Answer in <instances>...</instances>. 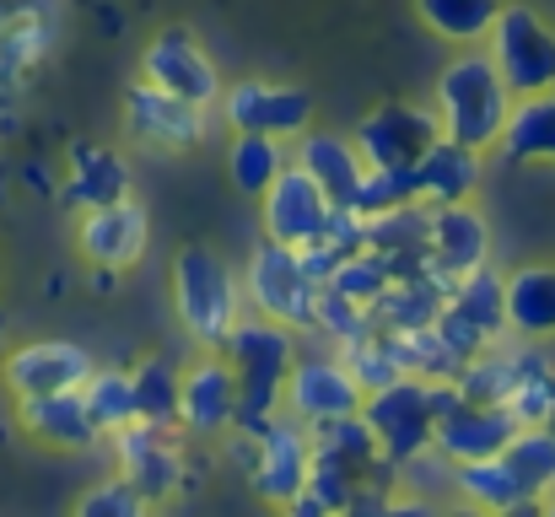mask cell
Masks as SVG:
<instances>
[{"mask_svg":"<svg viewBox=\"0 0 555 517\" xmlns=\"http://www.w3.org/2000/svg\"><path fill=\"white\" fill-rule=\"evenodd\" d=\"M81 399H87V410L103 431H125V426L141 421L135 415V377H125V372H92L81 383Z\"/></svg>","mask_w":555,"mask_h":517,"instance_id":"30","label":"cell"},{"mask_svg":"<svg viewBox=\"0 0 555 517\" xmlns=\"http://www.w3.org/2000/svg\"><path fill=\"white\" fill-rule=\"evenodd\" d=\"M146 248V210L125 194V199H108V205H92L87 221H81V254L103 270H125L135 264Z\"/></svg>","mask_w":555,"mask_h":517,"instance_id":"18","label":"cell"},{"mask_svg":"<svg viewBox=\"0 0 555 517\" xmlns=\"http://www.w3.org/2000/svg\"><path fill=\"white\" fill-rule=\"evenodd\" d=\"M141 76H146L152 87H163V92L194 103V108H210V103L221 98V76H216V65L205 60V49L194 43L189 27H168V33H157V38L146 43Z\"/></svg>","mask_w":555,"mask_h":517,"instance_id":"11","label":"cell"},{"mask_svg":"<svg viewBox=\"0 0 555 517\" xmlns=\"http://www.w3.org/2000/svg\"><path fill=\"white\" fill-rule=\"evenodd\" d=\"M518 415L513 404H475L453 388V399L442 404L437 415V453L453 458V464H469V458H502V448L518 437Z\"/></svg>","mask_w":555,"mask_h":517,"instance_id":"10","label":"cell"},{"mask_svg":"<svg viewBox=\"0 0 555 517\" xmlns=\"http://www.w3.org/2000/svg\"><path fill=\"white\" fill-rule=\"evenodd\" d=\"M227 361H232V372H237V388H243V415H237V426L254 437L270 415H275V404H281V393H286V377H292V366H297V345H292V329L286 324H275V319H254V324H237L227 340Z\"/></svg>","mask_w":555,"mask_h":517,"instance_id":"3","label":"cell"},{"mask_svg":"<svg viewBox=\"0 0 555 517\" xmlns=\"http://www.w3.org/2000/svg\"><path fill=\"white\" fill-rule=\"evenodd\" d=\"M518 377H524L518 361H480V356H469L464 372L453 377V388H459L464 399H475V404H513Z\"/></svg>","mask_w":555,"mask_h":517,"instance_id":"33","label":"cell"},{"mask_svg":"<svg viewBox=\"0 0 555 517\" xmlns=\"http://www.w3.org/2000/svg\"><path fill=\"white\" fill-rule=\"evenodd\" d=\"M286 399H292L297 421L319 426V421L362 415L367 388H362V377H357L351 366H340V361H330V356H308V361L292 366V377H286Z\"/></svg>","mask_w":555,"mask_h":517,"instance_id":"12","label":"cell"},{"mask_svg":"<svg viewBox=\"0 0 555 517\" xmlns=\"http://www.w3.org/2000/svg\"><path fill=\"white\" fill-rule=\"evenodd\" d=\"M507 469L524 480V491L540 502L545 491H555V431L551 426H518V437L502 448Z\"/></svg>","mask_w":555,"mask_h":517,"instance_id":"28","label":"cell"},{"mask_svg":"<svg viewBox=\"0 0 555 517\" xmlns=\"http://www.w3.org/2000/svg\"><path fill=\"white\" fill-rule=\"evenodd\" d=\"M475 183H480V152L464 146V141H453V135H442V141L415 163V194H421L426 205L469 199Z\"/></svg>","mask_w":555,"mask_h":517,"instance_id":"22","label":"cell"},{"mask_svg":"<svg viewBox=\"0 0 555 517\" xmlns=\"http://www.w3.org/2000/svg\"><path fill=\"white\" fill-rule=\"evenodd\" d=\"M545 426H551V431H555V404H551V415H545Z\"/></svg>","mask_w":555,"mask_h":517,"instance_id":"38","label":"cell"},{"mask_svg":"<svg viewBox=\"0 0 555 517\" xmlns=\"http://www.w3.org/2000/svg\"><path fill=\"white\" fill-rule=\"evenodd\" d=\"M507 329L545 340L555 335V270L529 264L518 275H507Z\"/></svg>","mask_w":555,"mask_h":517,"instance_id":"23","label":"cell"},{"mask_svg":"<svg viewBox=\"0 0 555 517\" xmlns=\"http://www.w3.org/2000/svg\"><path fill=\"white\" fill-rule=\"evenodd\" d=\"M372 308L362 302H351V297H340L335 286H319V313H313V329H324V335H335L340 345H357L372 335Z\"/></svg>","mask_w":555,"mask_h":517,"instance_id":"34","label":"cell"},{"mask_svg":"<svg viewBox=\"0 0 555 517\" xmlns=\"http://www.w3.org/2000/svg\"><path fill=\"white\" fill-rule=\"evenodd\" d=\"M16 415H22V426H27L38 442L65 448V453H81V448H92V442L103 437V426L92 421L81 388H70V393H43V399H16Z\"/></svg>","mask_w":555,"mask_h":517,"instance_id":"20","label":"cell"},{"mask_svg":"<svg viewBox=\"0 0 555 517\" xmlns=\"http://www.w3.org/2000/svg\"><path fill=\"white\" fill-rule=\"evenodd\" d=\"M130 377H135V415H141V426H168V421H179L184 377H179L168 361H141Z\"/></svg>","mask_w":555,"mask_h":517,"instance_id":"29","label":"cell"},{"mask_svg":"<svg viewBox=\"0 0 555 517\" xmlns=\"http://www.w3.org/2000/svg\"><path fill=\"white\" fill-rule=\"evenodd\" d=\"M324 286H335L340 297H351V302H362V308H377V302L388 297V286H393V270H388L372 248H362V254L340 259L335 275H330Z\"/></svg>","mask_w":555,"mask_h":517,"instance_id":"32","label":"cell"},{"mask_svg":"<svg viewBox=\"0 0 555 517\" xmlns=\"http://www.w3.org/2000/svg\"><path fill=\"white\" fill-rule=\"evenodd\" d=\"M199 114L205 108H194V103L152 87V81H141V87L125 92V125H130V135L146 141V146H163V152H184V146L199 141Z\"/></svg>","mask_w":555,"mask_h":517,"instance_id":"16","label":"cell"},{"mask_svg":"<svg viewBox=\"0 0 555 517\" xmlns=\"http://www.w3.org/2000/svg\"><path fill=\"white\" fill-rule=\"evenodd\" d=\"M297 163L324 183V194H330L340 210L357 205L362 178H367V157L357 152V141H346V135H308V130H302V152H297Z\"/></svg>","mask_w":555,"mask_h":517,"instance_id":"21","label":"cell"},{"mask_svg":"<svg viewBox=\"0 0 555 517\" xmlns=\"http://www.w3.org/2000/svg\"><path fill=\"white\" fill-rule=\"evenodd\" d=\"M513 163H555V92H529L502 130Z\"/></svg>","mask_w":555,"mask_h":517,"instance_id":"24","label":"cell"},{"mask_svg":"<svg viewBox=\"0 0 555 517\" xmlns=\"http://www.w3.org/2000/svg\"><path fill=\"white\" fill-rule=\"evenodd\" d=\"M76 199L87 210L108 205V199H125V163L103 146H76Z\"/></svg>","mask_w":555,"mask_h":517,"instance_id":"31","label":"cell"},{"mask_svg":"<svg viewBox=\"0 0 555 517\" xmlns=\"http://www.w3.org/2000/svg\"><path fill=\"white\" fill-rule=\"evenodd\" d=\"M319 286L313 270L302 264V248L264 237L248 259V302L259 308V319H275L286 329H308L319 313Z\"/></svg>","mask_w":555,"mask_h":517,"instance_id":"5","label":"cell"},{"mask_svg":"<svg viewBox=\"0 0 555 517\" xmlns=\"http://www.w3.org/2000/svg\"><path fill=\"white\" fill-rule=\"evenodd\" d=\"M141 507H146V491H141L135 480H119V486H108V491L81 496V517H135Z\"/></svg>","mask_w":555,"mask_h":517,"instance_id":"36","label":"cell"},{"mask_svg":"<svg viewBox=\"0 0 555 517\" xmlns=\"http://www.w3.org/2000/svg\"><path fill=\"white\" fill-rule=\"evenodd\" d=\"M173 302H179V319L194 340L221 345L237 329V281L232 270L205 248V243H189L173 264Z\"/></svg>","mask_w":555,"mask_h":517,"instance_id":"4","label":"cell"},{"mask_svg":"<svg viewBox=\"0 0 555 517\" xmlns=\"http://www.w3.org/2000/svg\"><path fill=\"white\" fill-rule=\"evenodd\" d=\"M259 442V458H254V491L275 507H292L302 491H308V475H313V442H302L297 426H281V421H264L254 431Z\"/></svg>","mask_w":555,"mask_h":517,"instance_id":"15","label":"cell"},{"mask_svg":"<svg viewBox=\"0 0 555 517\" xmlns=\"http://www.w3.org/2000/svg\"><path fill=\"white\" fill-rule=\"evenodd\" d=\"M168 475H173V458H168L163 448H152L146 437H135V442H130V480L157 491V486H168Z\"/></svg>","mask_w":555,"mask_h":517,"instance_id":"37","label":"cell"},{"mask_svg":"<svg viewBox=\"0 0 555 517\" xmlns=\"http://www.w3.org/2000/svg\"><path fill=\"white\" fill-rule=\"evenodd\" d=\"M227 168H232V183H237L243 194L264 199V189H270V183L281 178V168H286V146H281L275 135H254V130H237Z\"/></svg>","mask_w":555,"mask_h":517,"instance_id":"27","label":"cell"},{"mask_svg":"<svg viewBox=\"0 0 555 517\" xmlns=\"http://www.w3.org/2000/svg\"><path fill=\"white\" fill-rule=\"evenodd\" d=\"M491 60L518 98L555 87V33L529 5H502V16L491 27Z\"/></svg>","mask_w":555,"mask_h":517,"instance_id":"6","label":"cell"},{"mask_svg":"<svg viewBox=\"0 0 555 517\" xmlns=\"http://www.w3.org/2000/svg\"><path fill=\"white\" fill-rule=\"evenodd\" d=\"M437 329H442V340L453 345L464 361L480 356V345L496 340L507 329V281L491 275L486 264L469 270V275H459L453 292H448V308H442Z\"/></svg>","mask_w":555,"mask_h":517,"instance_id":"8","label":"cell"},{"mask_svg":"<svg viewBox=\"0 0 555 517\" xmlns=\"http://www.w3.org/2000/svg\"><path fill=\"white\" fill-rule=\"evenodd\" d=\"M243 415V388H237V372L232 361H199L184 372V393H179V421L199 437H216V431H232Z\"/></svg>","mask_w":555,"mask_h":517,"instance_id":"17","label":"cell"},{"mask_svg":"<svg viewBox=\"0 0 555 517\" xmlns=\"http://www.w3.org/2000/svg\"><path fill=\"white\" fill-rule=\"evenodd\" d=\"M415 11L437 38L475 43V38H491V27L502 16V0H415Z\"/></svg>","mask_w":555,"mask_h":517,"instance_id":"26","label":"cell"},{"mask_svg":"<svg viewBox=\"0 0 555 517\" xmlns=\"http://www.w3.org/2000/svg\"><path fill=\"white\" fill-rule=\"evenodd\" d=\"M448 399H453V383H437V377H421V372H399L393 383L367 388L362 415H367V426H372V437H377V448H383V458H388V469H393V464H415V458L431 453V442H437V415H442Z\"/></svg>","mask_w":555,"mask_h":517,"instance_id":"1","label":"cell"},{"mask_svg":"<svg viewBox=\"0 0 555 517\" xmlns=\"http://www.w3.org/2000/svg\"><path fill=\"white\" fill-rule=\"evenodd\" d=\"M335 216H340V205L324 194V183L302 163H286L281 178L264 189V237H275V243L308 248L330 232Z\"/></svg>","mask_w":555,"mask_h":517,"instance_id":"7","label":"cell"},{"mask_svg":"<svg viewBox=\"0 0 555 517\" xmlns=\"http://www.w3.org/2000/svg\"><path fill=\"white\" fill-rule=\"evenodd\" d=\"M351 141L367 157V168H415L442 141V119L415 103H383L357 125Z\"/></svg>","mask_w":555,"mask_h":517,"instance_id":"9","label":"cell"},{"mask_svg":"<svg viewBox=\"0 0 555 517\" xmlns=\"http://www.w3.org/2000/svg\"><path fill=\"white\" fill-rule=\"evenodd\" d=\"M410 199H421V194H415V168H367L362 194H357L351 210L383 216V210H399V205H410Z\"/></svg>","mask_w":555,"mask_h":517,"instance_id":"35","label":"cell"},{"mask_svg":"<svg viewBox=\"0 0 555 517\" xmlns=\"http://www.w3.org/2000/svg\"><path fill=\"white\" fill-rule=\"evenodd\" d=\"M551 513H555V502H551Z\"/></svg>","mask_w":555,"mask_h":517,"instance_id":"39","label":"cell"},{"mask_svg":"<svg viewBox=\"0 0 555 517\" xmlns=\"http://www.w3.org/2000/svg\"><path fill=\"white\" fill-rule=\"evenodd\" d=\"M459 491H464V502H475V507H486V513H524V507H534V496L524 491V480L507 469V458H469V464H459Z\"/></svg>","mask_w":555,"mask_h":517,"instance_id":"25","label":"cell"},{"mask_svg":"<svg viewBox=\"0 0 555 517\" xmlns=\"http://www.w3.org/2000/svg\"><path fill=\"white\" fill-rule=\"evenodd\" d=\"M92 377V356L70 340H33L5 356V388L16 399H43V393H70Z\"/></svg>","mask_w":555,"mask_h":517,"instance_id":"13","label":"cell"},{"mask_svg":"<svg viewBox=\"0 0 555 517\" xmlns=\"http://www.w3.org/2000/svg\"><path fill=\"white\" fill-rule=\"evenodd\" d=\"M227 119H232V130L292 141V135L308 130L313 98L302 87H281V81H243V87L227 92Z\"/></svg>","mask_w":555,"mask_h":517,"instance_id":"14","label":"cell"},{"mask_svg":"<svg viewBox=\"0 0 555 517\" xmlns=\"http://www.w3.org/2000/svg\"><path fill=\"white\" fill-rule=\"evenodd\" d=\"M437 108H442V135L486 152L502 141L507 114H513V87L502 81L491 54H459L442 81H437Z\"/></svg>","mask_w":555,"mask_h":517,"instance_id":"2","label":"cell"},{"mask_svg":"<svg viewBox=\"0 0 555 517\" xmlns=\"http://www.w3.org/2000/svg\"><path fill=\"white\" fill-rule=\"evenodd\" d=\"M491 254V232L480 221V210H469V199L453 205H431V270L459 281L469 270H480Z\"/></svg>","mask_w":555,"mask_h":517,"instance_id":"19","label":"cell"}]
</instances>
